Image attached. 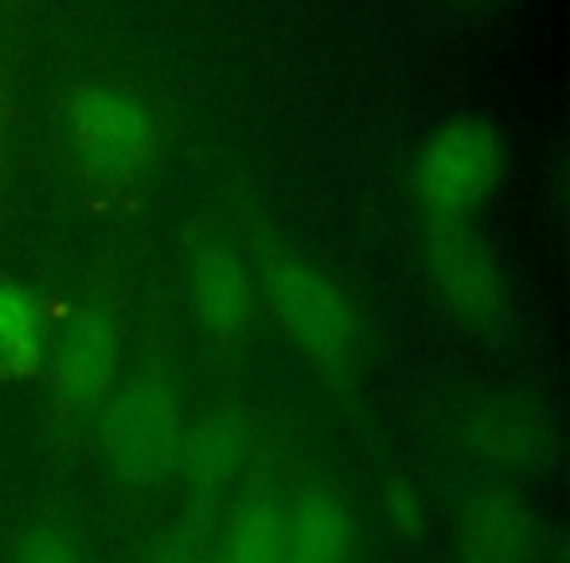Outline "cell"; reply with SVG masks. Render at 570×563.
<instances>
[{
  "instance_id": "6da1fadb",
  "label": "cell",
  "mask_w": 570,
  "mask_h": 563,
  "mask_svg": "<svg viewBox=\"0 0 570 563\" xmlns=\"http://www.w3.org/2000/svg\"><path fill=\"white\" fill-rule=\"evenodd\" d=\"M180 407L168 384L134 380L106 399L102 411V454L114 477L134 489L165 482L180 458Z\"/></svg>"
},
{
  "instance_id": "7a4b0ae2",
  "label": "cell",
  "mask_w": 570,
  "mask_h": 563,
  "mask_svg": "<svg viewBox=\"0 0 570 563\" xmlns=\"http://www.w3.org/2000/svg\"><path fill=\"white\" fill-rule=\"evenodd\" d=\"M426 274L438 302L458 321L473 329H489L504 318L508 290L481 235L461 220H434L426 231Z\"/></svg>"
},
{
  "instance_id": "3957f363",
  "label": "cell",
  "mask_w": 570,
  "mask_h": 563,
  "mask_svg": "<svg viewBox=\"0 0 570 563\" xmlns=\"http://www.w3.org/2000/svg\"><path fill=\"white\" fill-rule=\"evenodd\" d=\"M266 294L285 333L317 365H341L356 341V313L344 290L297 259H269Z\"/></svg>"
},
{
  "instance_id": "277c9868",
  "label": "cell",
  "mask_w": 570,
  "mask_h": 563,
  "mask_svg": "<svg viewBox=\"0 0 570 563\" xmlns=\"http://www.w3.org/2000/svg\"><path fill=\"white\" fill-rule=\"evenodd\" d=\"M500 168V142L484 122L461 118L442 126L419 153V196L434 220H461L489 196Z\"/></svg>"
},
{
  "instance_id": "5b68a950",
  "label": "cell",
  "mask_w": 570,
  "mask_h": 563,
  "mask_svg": "<svg viewBox=\"0 0 570 563\" xmlns=\"http://www.w3.org/2000/svg\"><path fill=\"white\" fill-rule=\"evenodd\" d=\"M71 137L82 168L102 188L129 184L153 149V126L134 98L106 87H87L71 103Z\"/></svg>"
},
{
  "instance_id": "8992f818",
  "label": "cell",
  "mask_w": 570,
  "mask_h": 563,
  "mask_svg": "<svg viewBox=\"0 0 570 563\" xmlns=\"http://www.w3.org/2000/svg\"><path fill=\"white\" fill-rule=\"evenodd\" d=\"M461 443L473 458L508 474H531L551 454V423L543 407L512 396L481 399L461 419Z\"/></svg>"
},
{
  "instance_id": "52a82bcc",
  "label": "cell",
  "mask_w": 570,
  "mask_h": 563,
  "mask_svg": "<svg viewBox=\"0 0 570 563\" xmlns=\"http://www.w3.org/2000/svg\"><path fill=\"white\" fill-rule=\"evenodd\" d=\"M535 516L508 485H481L458 521V563H531Z\"/></svg>"
},
{
  "instance_id": "ba28073f",
  "label": "cell",
  "mask_w": 570,
  "mask_h": 563,
  "mask_svg": "<svg viewBox=\"0 0 570 563\" xmlns=\"http://www.w3.org/2000/svg\"><path fill=\"white\" fill-rule=\"evenodd\" d=\"M118 329H114L110 313L102 310H82L79 318L67 326L63 341L56 352V388L67 404L75 407H95L110 396L114 376H118Z\"/></svg>"
},
{
  "instance_id": "9c48e42d",
  "label": "cell",
  "mask_w": 570,
  "mask_h": 563,
  "mask_svg": "<svg viewBox=\"0 0 570 563\" xmlns=\"http://www.w3.org/2000/svg\"><path fill=\"white\" fill-rule=\"evenodd\" d=\"M246 458V430L235 415H207L180 438V458L176 469H184L191 489L215 493L238 474Z\"/></svg>"
},
{
  "instance_id": "30bf717a",
  "label": "cell",
  "mask_w": 570,
  "mask_h": 563,
  "mask_svg": "<svg viewBox=\"0 0 570 563\" xmlns=\"http://www.w3.org/2000/svg\"><path fill=\"white\" fill-rule=\"evenodd\" d=\"M285 555L317 563H348L352 555V516L333 493L309 489L285 513Z\"/></svg>"
},
{
  "instance_id": "8fae6325",
  "label": "cell",
  "mask_w": 570,
  "mask_h": 563,
  "mask_svg": "<svg viewBox=\"0 0 570 563\" xmlns=\"http://www.w3.org/2000/svg\"><path fill=\"white\" fill-rule=\"evenodd\" d=\"M196 305H199V318L212 333L230 337L246 318V270L227 246H207L199 251L196 259Z\"/></svg>"
},
{
  "instance_id": "7c38bea8",
  "label": "cell",
  "mask_w": 570,
  "mask_h": 563,
  "mask_svg": "<svg viewBox=\"0 0 570 563\" xmlns=\"http://www.w3.org/2000/svg\"><path fill=\"white\" fill-rule=\"evenodd\" d=\"M219 563H285V508L254 497L230 516Z\"/></svg>"
},
{
  "instance_id": "4fadbf2b",
  "label": "cell",
  "mask_w": 570,
  "mask_h": 563,
  "mask_svg": "<svg viewBox=\"0 0 570 563\" xmlns=\"http://www.w3.org/2000/svg\"><path fill=\"white\" fill-rule=\"evenodd\" d=\"M43 357V318L28 290L0 282V372L32 376Z\"/></svg>"
},
{
  "instance_id": "5bb4252c",
  "label": "cell",
  "mask_w": 570,
  "mask_h": 563,
  "mask_svg": "<svg viewBox=\"0 0 570 563\" xmlns=\"http://www.w3.org/2000/svg\"><path fill=\"white\" fill-rule=\"evenodd\" d=\"M17 563H79L75 540L59 528H36L17 547Z\"/></svg>"
},
{
  "instance_id": "9a60e30c",
  "label": "cell",
  "mask_w": 570,
  "mask_h": 563,
  "mask_svg": "<svg viewBox=\"0 0 570 563\" xmlns=\"http://www.w3.org/2000/svg\"><path fill=\"white\" fill-rule=\"evenodd\" d=\"M387 521L399 536L414 540L426 524V508H422V497L411 482H391L387 485Z\"/></svg>"
},
{
  "instance_id": "2e32d148",
  "label": "cell",
  "mask_w": 570,
  "mask_h": 563,
  "mask_svg": "<svg viewBox=\"0 0 570 563\" xmlns=\"http://www.w3.org/2000/svg\"><path fill=\"white\" fill-rule=\"evenodd\" d=\"M160 563H212L207 555H199L191 544H176V547H168L165 555H160Z\"/></svg>"
},
{
  "instance_id": "e0dca14e",
  "label": "cell",
  "mask_w": 570,
  "mask_h": 563,
  "mask_svg": "<svg viewBox=\"0 0 570 563\" xmlns=\"http://www.w3.org/2000/svg\"><path fill=\"white\" fill-rule=\"evenodd\" d=\"M285 563H317V560H297V555H285Z\"/></svg>"
}]
</instances>
